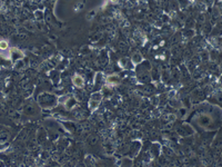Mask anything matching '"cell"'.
<instances>
[{
  "label": "cell",
  "instance_id": "cell-3",
  "mask_svg": "<svg viewBox=\"0 0 222 167\" xmlns=\"http://www.w3.org/2000/svg\"><path fill=\"white\" fill-rule=\"evenodd\" d=\"M73 85H75L77 88H81L83 86V79L80 76H76L75 78H73Z\"/></svg>",
  "mask_w": 222,
  "mask_h": 167
},
{
  "label": "cell",
  "instance_id": "cell-2",
  "mask_svg": "<svg viewBox=\"0 0 222 167\" xmlns=\"http://www.w3.org/2000/svg\"><path fill=\"white\" fill-rule=\"evenodd\" d=\"M101 98H102V95L100 92H95L93 94V95L91 96V98H90V100H89L90 109L91 110L96 109L97 107H98V105L100 104V101H101Z\"/></svg>",
  "mask_w": 222,
  "mask_h": 167
},
{
  "label": "cell",
  "instance_id": "cell-5",
  "mask_svg": "<svg viewBox=\"0 0 222 167\" xmlns=\"http://www.w3.org/2000/svg\"><path fill=\"white\" fill-rule=\"evenodd\" d=\"M141 59H142V57H141L139 53H136V55L133 56V58H132V61L136 62V63H139L141 61Z\"/></svg>",
  "mask_w": 222,
  "mask_h": 167
},
{
  "label": "cell",
  "instance_id": "cell-6",
  "mask_svg": "<svg viewBox=\"0 0 222 167\" xmlns=\"http://www.w3.org/2000/svg\"><path fill=\"white\" fill-rule=\"evenodd\" d=\"M7 47H8V46H7V42L6 41H0V48H1V49H6Z\"/></svg>",
  "mask_w": 222,
  "mask_h": 167
},
{
  "label": "cell",
  "instance_id": "cell-1",
  "mask_svg": "<svg viewBox=\"0 0 222 167\" xmlns=\"http://www.w3.org/2000/svg\"><path fill=\"white\" fill-rule=\"evenodd\" d=\"M39 103L43 108H52L57 105V98L53 95H49V94H45V95L40 96Z\"/></svg>",
  "mask_w": 222,
  "mask_h": 167
},
{
  "label": "cell",
  "instance_id": "cell-4",
  "mask_svg": "<svg viewBox=\"0 0 222 167\" xmlns=\"http://www.w3.org/2000/svg\"><path fill=\"white\" fill-rule=\"evenodd\" d=\"M107 81L111 82V84H118V82H119V78H118V77H116V76H112V77H109Z\"/></svg>",
  "mask_w": 222,
  "mask_h": 167
}]
</instances>
